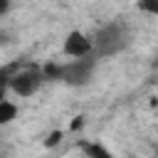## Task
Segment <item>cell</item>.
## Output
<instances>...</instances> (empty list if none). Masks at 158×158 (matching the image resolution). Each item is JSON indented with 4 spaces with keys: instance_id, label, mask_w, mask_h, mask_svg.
I'll return each instance as SVG.
<instances>
[{
    "instance_id": "6da1fadb",
    "label": "cell",
    "mask_w": 158,
    "mask_h": 158,
    "mask_svg": "<svg viewBox=\"0 0 158 158\" xmlns=\"http://www.w3.org/2000/svg\"><path fill=\"white\" fill-rule=\"evenodd\" d=\"M94 52L91 57L99 62V59H106V57H114L118 52H123L128 44H131V27L123 22V20H111L106 25H101L94 37Z\"/></svg>"
},
{
    "instance_id": "7a4b0ae2",
    "label": "cell",
    "mask_w": 158,
    "mask_h": 158,
    "mask_svg": "<svg viewBox=\"0 0 158 158\" xmlns=\"http://www.w3.org/2000/svg\"><path fill=\"white\" fill-rule=\"evenodd\" d=\"M94 69H96V59L94 57H86V59H69L64 64H47L42 67L44 72V79H59L69 86H84L91 81L94 77Z\"/></svg>"
},
{
    "instance_id": "3957f363",
    "label": "cell",
    "mask_w": 158,
    "mask_h": 158,
    "mask_svg": "<svg viewBox=\"0 0 158 158\" xmlns=\"http://www.w3.org/2000/svg\"><path fill=\"white\" fill-rule=\"evenodd\" d=\"M42 81H44L42 67H35V64L22 67V69L17 67V69L12 72V77H10V91L25 99V96H32V94L42 86Z\"/></svg>"
},
{
    "instance_id": "277c9868",
    "label": "cell",
    "mask_w": 158,
    "mask_h": 158,
    "mask_svg": "<svg viewBox=\"0 0 158 158\" xmlns=\"http://www.w3.org/2000/svg\"><path fill=\"white\" fill-rule=\"evenodd\" d=\"M62 52H64L67 57H72V59H86V57H91V52H94V42H91V37L84 35L81 30H72V32L67 35L64 44H62Z\"/></svg>"
},
{
    "instance_id": "5b68a950",
    "label": "cell",
    "mask_w": 158,
    "mask_h": 158,
    "mask_svg": "<svg viewBox=\"0 0 158 158\" xmlns=\"http://www.w3.org/2000/svg\"><path fill=\"white\" fill-rule=\"evenodd\" d=\"M79 148H81V153L86 158H114V153L106 146H101L99 141H81Z\"/></svg>"
},
{
    "instance_id": "8992f818",
    "label": "cell",
    "mask_w": 158,
    "mask_h": 158,
    "mask_svg": "<svg viewBox=\"0 0 158 158\" xmlns=\"http://www.w3.org/2000/svg\"><path fill=\"white\" fill-rule=\"evenodd\" d=\"M12 118H17V104L2 99L0 101V126H7Z\"/></svg>"
},
{
    "instance_id": "52a82bcc",
    "label": "cell",
    "mask_w": 158,
    "mask_h": 158,
    "mask_svg": "<svg viewBox=\"0 0 158 158\" xmlns=\"http://www.w3.org/2000/svg\"><path fill=\"white\" fill-rule=\"evenodd\" d=\"M20 64H7V67H0V101L5 99V94H7V89H10V77H12V72L17 69Z\"/></svg>"
},
{
    "instance_id": "ba28073f",
    "label": "cell",
    "mask_w": 158,
    "mask_h": 158,
    "mask_svg": "<svg viewBox=\"0 0 158 158\" xmlns=\"http://www.w3.org/2000/svg\"><path fill=\"white\" fill-rule=\"evenodd\" d=\"M59 141H62V131H52V133H49V138L44 141V146H49V148H52V146H54V143H59Z\"/></svg>"
},
{
    "instance_id": "9c48e42d",
    "label": "cell",
    "mask_w": 158,
    "mask_h": 158,
    "mask_svg": "<svg viewBox=\"0 0 158 158\" xmlns=\"http://www.w3.org/2000/svg\"><path fill=\"white\" fill-rule=\"evenodd\" d=\"M141 10H151V12H158V2H156V5H141Z\"/></svg>"
},
{
    "instance_id": "30bf717a",
    "label": "cell",
    "mask_w": 158,
    "mask_h": 158,
    "mask_svg": "<svg viewBox=\"0 0 158 158\" xmlns=\"http://www.w3.org/2000/svg\"><path fill=\"white\" fill-rule=\"evenodd\" d=\"M2 10H7V5H5V2H0V12H2Z\"/></svg>"
},
{
    "instance_id": "8fae6325",
    "label": "cell",
    "mask_w": 158,
    "mask_h": 158,
    "mask_svg": "<svg viewBox=\"0 0 158 158\" xmlns=\"http://www.w3.org/2000/svg\"><path fill=\"white\" fill-rule=\"evenodd\" d=\"M0 42H2V35H0Z\"/></svg>"
}]
</instances>
